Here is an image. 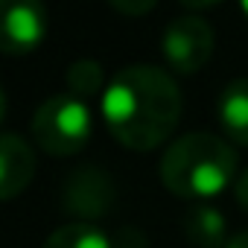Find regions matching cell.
<instances>
[{"mask_svg": "<svg viewBox=\"0 0 248 248\" xmlns=\"http://www.w3.org/2000/svg\"><path fill=\"white\" fill-rule=\"evenodd\" d=\"M102 117L108 132L126 149L149 152L161 146L178 126V82L158 64H126L105 88Z\"/></svg>", "mask_w": 248, "mask_h": 248, "instance_id": "1", "label": "cell"}, {"mask_svg": "<svg viewBox=\"0 0 248 248\" xmlns=\"http://www.w3.org/2000/svg\"><path fill=\"white\" fill-rule=\"evenodd\" d=\"M236 149L210 132H190L172 140L161 158V181L175 196L204 199L222 193L236 175Z\"/></svg>", "mask_w": 248, "mask_h": 248, "instance_id": "2", "label": "cell"}, {"mask_svg": "<svg viewBox=\"0 0 248 248\" xmlns=\"http://www.w3.org/2000/svg\"><path fill=\"white\" fill-rule=\"evenodd\" d=\"M93 135V114L85 99H76L73 93H56L44 99L32 117V138L35 143L56 155L67 158L88 146Z\"/></svg>", "mask_w": 248, "mask_h": 248, "instance_id": "3", "label": "cell"}, {"mask_svg": "<svg viewBox=\"0 0 248 248\" xmlns=\"http://www.w3.org/2000/svg\"><path fill=\"white\" fill-rule=\"evenodd\" d=\"M114 204H117V184L102 167L82 164L64 178L62 207L67 216H76L79 222L91 225L93 219L108 216Z\"/></svg>", "mask_w": 248, "mask_h": 248, "instance_id": "4", "label": "cell"}, {"mask_svg": "<svg viewBox=\"0 0 248 248\" xmlns=\"http://www.w3.org/2000/svg\"><path fill=\"white\" fill-rule=\"evenodd\" d=\"M161 50L175 73H196L213 53V27L199 15H178L167 24Z\"/></svg>", "mask_w": 248, "mask_h": 248, "instance_id": "5", "label": "cell"}, {"mask_svg": "<svg viewBox=\"0 0 248 248\" xmlns=\"http://www.w3.org/2000/svg\"><path fill=\"white\" fill-rule=\"evenodd\" d=\"M47 35V9L38 0H15L3 9L0 21V47L9 56L35 50Z\"/></svg>", "mask_w": 248, "mask_h": 248, "instance_id": "6", "label": "cell"}, {"mask_svg": "<svg viewBox=\"0 0 248 248\" xmlns=\"http://www.w3.org/2000/svg\"><path fill=\"white\" fill-rule=\"evenodd\" d=\"M35 175V152L32 146L6 132L0 135V199H15L30 187Z\"/></svg>", "mask_w": 248, "mask_h": 248, "instance_id": "7", "label": "cell"}, {"mask_svg": "<svg viewBox=\"0 0 248 248\" xmlns=\"http://www.w3.org/2000/svg\"><path fill=\"white\" fill-rule=\"evenodd\" d=\"M219 123L233 143L248 146V79H233L225 85L219 96Z\"/></svg>", "mask_w": 248, "mask_h": 248, "instance_id": "8", "label": "cell"}, {"mask_svg": "<svg viewBox=\"0 0 248 248\" xmlns=\"http://www.w3.org/2000/svg\"><path fill=\"white\" fill-rule=\"evenodd\" d=\"M184 233L199 248H225L228 245V222L213 204H193L184 216Z\"/></svg>", "mask_w": 248, "mask_h": 248, "instance_id": "9", "label": "cell"}, {"mask_svg": "<svg viewBox=\"0 0 248 248\" xmlns=\"http://www.w3.org/2000/svg\"><path fill=\"white\" fill-rule=\"evenodd\" d=\"M41 248H111V239L105 236V231H99L96 225H85V222H67L62 228H56Z\"/></svg>", "mask_w": 248, "mask_h": 248, "instance_id": "10", "label": "cell"}, {"mask_svg": "<svg viewBox=\"0 0 248 248\" xmlns=\"http://www.w3.org/2000/svg\"><path fill=\"white\" fill-rule=\"evenodd\" d=\"M67 88L76 99H93V96H105L102 91V64L93 62V59H79L67 67Z\"/></svg>", "mask_w": 248, "mask_h": 248, "instance_id": "11", "label": "cell"}, {"mask_svg": "<svg viewBox=\"0 0 248 248\" xmlns=\"http://www.w3.org/2000/svg\"><path fill=\"white\" fill-rule=\"evenodd\" d=\"M111 248H149V239L140 228L135 225H123L117 231V236L111 239Z\"/></svg>", "mask_w": 248, "mask_h": 248, "instance_id": "12", "label": "cell"}, {"mask_svg": "<svg viewBox=\"0 0 248 248\" xmlns=\"http://www.w3.org/2000/svg\"><path fill=\"white\" fill-rule=\"evenodd\" d=\"M111 9L126 12V15H143L155 9V0H111Z\"/></svg>", "mask_w": 248, "mask_h": 248, "instance_id": "13", "label": "cell"}, {"mask_svg": "<svg viewBox=\"0 0 248 248\" xmlns=\"http://www.w3.org/2000/svg\"><path fill=\"white\" fill-rule=\"evenodd\" d=\"M233 193H236V202L248 210V170L236 178V184H233Z\"/></svg>", "mask_w": 248, "mask_h": 248, "instance_id": "14", "label": "cell"}, {"mask_svg": "<svg viewBox=\"0 0 248 248\" xmlns=\"http://www.w3.org/2000/svg\"><path fill=\"white\" fill-rule=\"evenodd\" d=\"M225 248H248V231L233 233V236L228 239V245H225Z\"/></svg>", "mask_w": 248, "mask_h": 248, "instance_id": "15", "label": "cell"}, {"mask_svg": "<svg viewBox=\"0 0 248 248\" xmlns=\"http://www.w3.org/2000/svg\"><path fill=\"white\" fill-rule=\"evenodd\" d=\"M242 12H245V18H248V0H245V3H242Z\"/></svg>", "mask_w": 248, "mask_h": 248, "instance_id": "16", "label": "cell"}]
</instances>
